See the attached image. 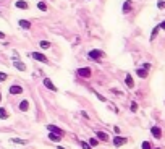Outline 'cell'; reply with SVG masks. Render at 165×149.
I'll return each mask as SVG.
<instances>
[{
    "instance_id": "6da1fadb",
    "label": "cell",
    "mask_w": 165,
    "mask_h": 149,
    "mask_svg": "<svg viewBox=\"0 0 165 149\" xmlns=\"http://www.w3.org/2000/svg\"><path fill=\"white\" fill-rule=\"evenodd\" d=\"M88 57L91 58L92 62H96V63H101L102 57H104V52H102V50H99V49H92V50L88 54Z\"/></svg>"
},
{
    "instance_id": "7a4b0ae2",
    "label": "cell",
    "mask_w": 165,
    "mask_h": 149,
    "mask_svg": "<svg viewBox=\"0 0 165 149\" xmlns=\"http://www.w3.org/2000/svg\"><path fill=\"white\" fill-rule=\"evenodd\" d=\"M76 75L80 76V78H91L92 70L89 67H82V68H78L76 70Z\"/></svg>"
},
{
    "instance_id": "3957f363",
    "label": "cell",
    "mask_w": 165,
    "mask_h": 149,
    "mask_svg": "<svg viewBox=\"0 0 165 149\" xmlns=\"http://www.w3.org/2000/svg\"><path fill=\"white\" fill-rule=\"evenodd\" d=\"M113 146L115 148H122L123 144H126L128 143V138H125V136H120V134H115V138H113Z\"/></svg>"
},
{
    "instance_id": "277c9868",
    "label": "cell",
    "mask_w": 165,
    "mask_h": 149,
    "mask_svg": "<svg viewBox=\"0 0 165 149\" xmlns=\"http://www.w3.org/2000/svg\"><path fill=\"white\" fill-rule=\"evenodd\" d=\"M31 57L34 58V60H37V62H41V63H49V58L46 57L44 54H41V52H31Z\"/></svg>"
},
{
    "instance_id": "5b68a950",
    "label": "cell",
    "mask_w": 165,
    "mask_h": 149,
    "mask_svg": "<svg viewBox=\"0 0 165 149\" xmlns=\"http://www.w3.org/2000/svg\"><path fill=\"white\" fill-rule=\"evenodd\" d=\"M23 91H25V89H23V88H21V86H20V84H12V86H10V89H8V92H10V94H12V96L21 94Z\"/></svg>"
},
{
    "instance_id": "8992f818",
    "label": "cell",
    "mask_w": 165,
    "mask_h": 149,
    "mask_svg": "<svg viewBox=\"0 0 165 149\" xmlns=\"http://www.w3.org/2000/svg\"><path fill=\"white\" fill-rule=\"evenodd\" d=\"M47 130H49V133H55V134H60V136L65 134V131L62 130V128L55 126V125H47Z\"/></svg>"
},
{
    "instance_id": "52a82bcc",
    "label": "cell",
    "mask_w": 165,
    "mask_h": 149,
    "mask_svg": "<svg viewBox=\"0 0 165 149\" xmlns=\"http://www.w3.org/2000/svg\"><path fill=\"white\" fill-rule=\"evenodd\" d=\"M13 67H15L16 70H20V71H26L28 70L26 63H23L21 60H18V58H15V60H13Z\"/></svg>"
},
{
    "instance_id": "ba28073f",
    "label": "cell",
    "mask_w": 165,
    "mask_h": 149,
    "mask_svg": "<svg viewBox=\"0 0 165 149\" xmlns=\"http://www.w3.org/2000/svg\"><path fill=\"white\" fill-rule=\"evenodd\" d=\"M133 10V2L131 0H126L125 3H123V7H122V12H123V15H128L130 12Z\"/></svg>"
},
{
    "instance_id": "9c48e42d",
    "label": "cell",
    "mask_w": 165,
    "mask_h": 149,
    "mask_svg": "<svg viewBox=\"0 0 165 149\" xmlns=\"http://www.w3.org/2000/svg\"><path fill=\"white\" fill-rule=\"evenodd\" d=\"M151 134H152L156 140H160V138H162V130H160V126H151Z\"/></svg>"
},
{
    "instance_id": "30bf717a",
    "label": "cell",
    "mask_w": 165,
    "mask_h": 149,
    "mask_svg": "<svg viewBox=\"0 0 165 149\" xmlns=\"http://www.w3.org/2000/svg\"><path fill=\"white\" fill-rule=\"evenodd\" d=\"M44 86H46L47 89H50V91H54V92L58 91V88L52 83V79H50V78H46V79H44Z\"/></svg>"
},
{
    "instance_id": "8fae6325",
    "label": "cell",
    "mask_w": 165,
    "mask_h": 149,
    "mask_svg": "<svg viewBox=\"0 0 165 149\" xmlns=\"http://www.w3.org/2000/svg\"><path fill=\"white\" fill-rule=\"evenodd\" d=\"M96 134H97V140H99V141H104V143H107V141H110L109 134L105 133V131H96Z\"/></svg>"
},
{
    "instance_id": "7c38bea8",
    "label": "cell",
    "mask_w": 165,
    "mask_h": 149,
    "mask_svg": "<svg viewBox=\"0 0 165 149\" xmlns=\"http://www.w3.org/2000/svg\"><path fill=\"white\" fill-rule=\"evenodd\" d=\"M15 7H16V8H20V10H28V8H29V3L25 2V0H18V2L15 3Z\"/></svg>"
},
{
    "instance_id": "4fadbf2b",
    "label": "cell",
    "mask_w": 165,
    "mask_h": 149,
    "mask_svg": "<svg viewBox=\"0 0 165 149\" xmlns=\"http://www.w3.org/2000/svg\"><path fill=\"white\" fill-rule=\"evenodd\" d=\"M125 84L128 86L130 89L135 88V81H133V76H131V75H126V76H125Z\"/></svg>"
},
{
    "instance_id": "5bb4252c",
    "label": "cell",
    "mask_w": 165,
    "mask_h": 149,
    "mask_svg": "<svg viewBox=\"0 0 165 149\" xmlns=\"http://www.w3.org/2000/svg\"><path fill=\"white\" fill-rule=\"evenodd\" d=\"M20 110H21V112H28V110H29V100L23 99L21 102H20Z\"/></svg>"
},
{
    "instance_id": "9a60e30c",
    "label": "cell",
    "mask_w": 165,
    "mask_h": 149,
    "mask_svg": "<svg viewBox=\"0 0 165 149\" xmlns=\"http://www.w3.org/2000/svg\"><path fill=\"white\" fill-rule=\"evenodd\" d=\"M18 25H20V28H23V29H31V21H28V20H20Z\"/></svg>"
},
{
    "instance_id": "2e32d148",
    "label": "cell",
    "mask_w": 165,
    "mask_h": 149,
    "mask_svg": "<svg viewBox=\"0 0 165 149\" xmlns=\"http://www.w3.org/2000/svg\"><path fill=\"white\" fill-rule=\"evenodd\" d=\"M0 118H2V120L10 118V113H8V110H7L5 107H0Z\"/></svg>"
},
{
    "instance_id": "e0dca14e",
    "label": "cell",
    "mask_w": 165,
    "mask_h": 149,
    "mask_svg": "<svg viewBox=\"0 0 165 149\" xmlns=\"http://www.w3.org/2000/svg\"><path fill=\"white\" fill-rule=\"evenodd\" d=\"M62 138H63V136H60V134L49 133V140H50V141H54V143H60V141H62Z\"/></svg>"
},
{
    "instance_id": "ac0fdd59",
    "label": "cell",
    "mask_w": 165,
    "mask_h": 149,
    "mask_svg": "<svg viewBox=\"0 0 165 149\" xmlns=\"http://www.w3.org/2000/svg\"><path fill=\"white\" fill-rule=\"evenodd\" d=\"M136 75L138 76H139V78H147V75H149V73H147V70H144V68H138V70H136Z\"/></svg>"
},
{
    "instance_id": "d6986e66",
    "label": "cell",
    "mask_w": 165,
    "mask_h": 149,
    "mask_svg": "<svg viewBox=\"0 0 165 149\" xmlns=\"http://www.w3.org/2000/svg\"><path fill=\"white\" fill-rule=\"evenodd\" d=\"M39 47H41V49H44V50H47V49H50V47H52V44H50L49 41H41V42H39Z\"/></svg>"
},
{
    "instance_id": "ffe728a7",
    "label": "cell",
    "mask_w": 165,
    "mask_h": 149,
    "mask_svg": "<svg viewBox=\"0 0 165 149\" xmlns=\"http://www.w3.org/2000/svg\"><path fill=\"white\" fill-rule=\"evenodd\" d=\"M88 143H89V146H91V148H96V146H99V143H101V141H99L97 138H89Z\"/></svg>"
},
{
    "instance_id": "44dd1931",
    "label": "cell",
    "mask_w": 165,
    "mask_h": 149,
    "mask_svg": "<svg viewBox=\"0 0 165 149\" xmlns=\"http://www.w3.org/2000/svg\"><path fill=\"white\" fill-rule=\"evenodd\" d=\"M159 31H160V26H156L152 29V33H151V41H154L157 37V34H159Z\"/></svg>"
},
{
    "instance_id": "7402d4cb",
    "label": "cell",
    "mask_w": 165,
    "mask_h": 149,
    "mask_svg": "<svg viewBox=\"0 0 165 149\" xmlns=\"http://www.w3.org/2000/svg\"><path fill=\"white\" fill-rule=\"evenodd\" d=\"M37 8H39L41 12H47V5H46V2L39 0V2H37Z\"/></svg>"
},
{
    "instance_id": "603a6c76",
    "label": "cell",
    "mask_w": 165,
    "mask_h": 149,
    "mask_svg": "<svg viewBox=\"0 0 165 149\" xmlns=\"http://www.w3.org/2000/svg\"><path fill=\"white\" fill-rule=\"evenodd\" d=\"M12 143H13V144H21V146H25L26 141L21 140V138H12Z\"/></svg>"
},
{
    "instance_id": "cb8c5ba5",
    "label": "cell",
    "mask_w": 165,
    "mask_h": 149,
    "mask_svg": "<svg viewBox=\"0 0 165 149\" xmlns=\"http://www.w3.org/2000/svg\"><path fill=\"white\" fill-rule=\"evenodd\" d=\"M141 149H152V144H151L149 141H143V144H141Z\"/></svg>"
},
{
    "instance_id": "d4e9b609",
    "label": "cell",
    "mask_w": 165,
    "mask_h": 149,
    "mask_svg": "<svg viewBox=\"0 0 165 149\" xmlns=\"http://www.w3.org/2000/svg\"><path fill=\"white\" fill-rule=\"evenodd\" d=\"M78 143H80V146H81L82 149H92L91 146H89V143H88V141H78Z\"/></svg>"
},
{
    "instance_id": "484cf974",
    "label": "cell",
    "mask_w": 165,
    "mask_h": 149,
    "mask_svg": "<svg viewBox=\"0 0 165 149\" xmlns=\"http://www.w3.org/2000/svg\"><path fill=\"white\" fill-rule=\"evenodd\" d=\"M7 78H8V75H7V73H3V71H0V83L7 81Z\"/></svg>"
},
{
    "instance_id": "4316f807",
    "label": "cell",
    "mask_w": 165,
    "mask_h": 149,
    "mask_svg": "<svg viewBox=\"0 0 165 149\" xmlns=\"http://www.w3.org/2000/svg\"><path fill=\"white\" fill-rule=\"evenodd\" d=\"M96 96H97V99H99V100H102V102H107V99H105L102 94H99V92H96Z\"/></svg>"
},
{
    "instance_id": "83f0119b",
    "label": "cell",
    "mask_w": 165,
    "mask_h": 149,
    "mask_svg": "<svg viewBox=\"0 0 165 149\" xmlns=\"http://www.w3.org/2000/svg\"><path fill=\"white\" fill-rule=\"evenodd\" d=\"M131 112H138V104L136 102H131Z\"/></svg>"
},
{
    "instance_id": "f1b7e54d",
    "label": "cell",
    "mask_w": 165,
    "mask_h": 149,
    "mask_svg": "<svg viewBox=\"0 0 165 149\" xmlns=\"http://www.w3.org/2000/svg\"><path fill=\"white\" fill-rule=\"evenodd\" d=\"M157 7H159L160 10H162V8H165V2H162V0H159V2H157Z\"/></svg>"
},
{
    "instance_id": "f546056e",
    "label": "cell",
    "mask_w": 165,
    "mask_h": 149,
    "mask_svg": "<svg viewBox=\"0 0 165 149\" xmlns=\"http://www.w3.org/2000/svg\"><path fill=\"white\" fill-rule=\"evenodd\" d=\"M81 117H82V118H86V120H89V115H88V112H84V110H82V112H81Z\"/></svg>"
},
{
    "instance_id": "4dcf8cb0",
    "label": "cell",
    "mask_w": 165,
    "mask_h": 149,
    "mask_svg": "<svg viewBox=\"0 0 165 149\" xmlns=\"http://www.w3.org/2000/svg\"><path fill=\"white\" fill-rule=\"evenodd\" d=\"M143 68H144V70H149V68H151V63H144Z\"/></svg>"
},
{
    "instance_id": "1f68e13d",
    "label": "cell",
    "mask_w": 165,
    "mask_h": 149,
    "mask_svg": "<svg viewBox=\"0 0 165 149\" xmlns=\"http://www.w3.org/2000/svg\"><path fill=\"white\" fill-rule=\"evenodd\" d=\"M113 131H115V134H120V128L118 126H113Z\"/></svg>"
},
{
    "instance_id": "d6a6232c",
    "label": "cell",
    "mask_w": 165,
    "mask_h": 149,
    "mask_svg": "<svg viewBox=\"0 0 165 149\" xmlns=\"http://www.w3.org/2000/svg\"><path fill=\"white\" fill-rule=\"evenodd\" d=\"M159 26H160V29H164V31H165V20H164V21H162V23H160V25H159Z\"/></svg>"
},
{
    "instance_id": "836d02e7",
    "label": "cell",
    "mask_w": 165,
    "mask_h": 149,
    "mask_svg": "<svg viewBox=\"0 0 165 149\" xmlns=\"http://www.w3.org/2000/svg\"><path fill=\"white\" fill-rule=\"evenodd\" d=\"M0 39H5V33L3 31H0Z\"/></svg>"
},
{
    "instance_id": "e575fe53",
    "label": "cell",
    "mask_w": 165,
    "mask_h": 149,
    "mask_svg": "<svg viewBox=\"0 0 165 149\" xmlns=\"http://www.w3.org/2000/svg\"><path fill=\"white\" fill-rule=\"evenodd\" d=\"M0 100H2V91H0Z\"/></svg>"
},
{
    "instance_id": "d590c367",
    "label": "cell",
    "mask_w": 165,
    "mask_h": 149,
    "mask_svg": "<svg viewBox=\"0 0 165 149\" xmlns=\"http://www.w3.org/2000/svg\"><path fill=\"white\" fill-rule=\"evenodd\" d=\"M58 149H65V148H62V146H58Z\"/></svg>"
},
{
    "instance_id": "8d00e7d4",
    "label": "cell",
    "mask_w": 165,
    "mask_h": 149,
    "mask_svg": "<svg viewBox=\"0 0 165 149\" xmlns=\"http://www.w3.org/2000/svg\"><path fill=\"white\" fill-rule=\"evenodd\" d=\"M152 149H154V148H152ZM156 149H160V148H156Z\"/></svg>"
}]
</instances>
